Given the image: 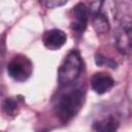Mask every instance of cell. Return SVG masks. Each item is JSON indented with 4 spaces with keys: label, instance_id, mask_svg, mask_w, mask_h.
<instances>
[{
    "label": "cell",
    "instance_id": "obj_11",
    "mask_svg": "<svg viewBox=\"0 0 132 132\" xmlns=\"http://www.w3.org/2000/svg\"><path fill=\"white\" fill-rule=\"evenodd\" d=\"M95 62L98 66H106V67H110L112 69L117 68V63L108 58H106L105 56L101 55V54H96L95 56Z\"/></svg>",
    "mask_w": 132,
    "mask_h": 132
},
{
    "label": "cell",
    "instance_id": "obj_1",
    "mask_svg": "<svg viewBox=\"0 0 132 132\" xmlns=\"http://www.w3.org/2000/svg\"><path fill=\"white\" fill-rule=\"evenodd\" d=\"M66 90L59 94L55 101L56 116L62 123L70 122L80 110L85 102V88L81 86H66Z\"/></svg>",
    "mask_w": 132,
    "mask_h": 132
},
{
    "label": "cell",
    "instance_id": "obj_10",
    "mask_svg": "<svg viewBox=\"0 0 132 132\" xmlns=\"http://www.w3.org/2000/svg\"><path fill=\"white\" fill-rule=\"evenodd\" d=\"M2 110L8 117H15L19 112V103L15 98H6L2 103Z\"/></svg>",
    "mask_w": 132,
    "mask_h": 132
},
{
    "label": "cell",
    "instance_id": "obj_2",
    "mask_svg": "<svg viewBox=\"0 0 132 132\" xmlns=\"http://www.w3.org/2000/svg\"><path fill=\"white\" fill-rule=\"evenodd\" d=\"M82 70V60L76 50L70 51L58 69V81L61 87L74 84Z\"/></svg>",
    "mask_w": 132,
    "mask_h": 132
},
{
    "label": "cell",
    "instance_id": "obj_4",
    "mask_svg": "<svg viewBox=\"0 0 132 132\" xmlns=\"http://www.w3.org/2000/svg\"><path fill=\"white\" fill-rule=\"evenodd\" d=\"M114 43L118 50L129 56L131 52V22H120L114 31Z\"/></svg>",
    "mask_w": 132,
    "mask_h": 132
},
{
    "label": "cell",
    "instance_id": "obj_3",
    "mask_svg": "<svg viewBox=\"0 0 132 132\" xmlns=\"http://www.w3.org/2000/svg\"><path fill=\"white\" fill-rule=\"evenodd\" d=\"M6 70L13 80L22 82L31 76L33 72V64L28 57L24 55H15L8 62Z\"/></svg>",
    "mask_w": 132,
    "mask_h": 132
},
{
    "label": "cell",
    "instance_id": "obj_12",
    "mask_svg": "<svg viewBox=\"0 0 132 132\" xmlns=\"http://www.w3.org/2000/svg\"><path fill=\"white\" fill-rule=\"evenodd\" d=\"M69 0H40V3L42 6H44L45 8L48 9H54L60 6H63L64 4H66Z\"/></svg>",
    "mask_w": 132,
    "mask_h": 132
},
{
    "label": "cell",
    "instance_id": "obj_13",
    "mask_svg": "<svg viewBox=\"0 0 132 132\" xmlns=\"http://www.w3.org/2000/svg\"><path fill=\"white\" fill-rule=\"evenodd\" d=\"M88 2H89V9L93 15L100 12L103 4V0H88Z\"/></svg>",
    "mask_w": 132,
    "mask_h": 132
},
{
    "label": "cell",
    "instance_id": "obj_7",
    "mask_svg": "<svg viewBox=\"0 0 132 132\" xmlns=\"http://www.w3.org/2000/svg\"><path fill=\"white\" fill-rule=\"evenodd\" d=\"M114 86L113 78L105 72H97L91 78V87L93 91L99 95L108 92Z\"/></svg>",
    "mask_w": 132,
    "mask_h": 132
},
{
    "label": "cell",
    "instance_id": "obj_6",
    "mask_svg": "<svg viewBox=\"0 0 132 132\" xmlns=\"http://www.w3.org/2000/svg\"><path fill=\"white\" fill-rule=\"evenodd\" d=\"M67 40V35L60 29H51L44 32L42 41L44 46L50 51H57L61 48Z\"/></svg>",
    "mask_w": 132,
    "mask_h": 132
},
{
    "label": "cell",
    "instance_id": "obj_8",
    "mask_svg": "<svg viewBox=\"0 0 132 132\" xmlns=\"http://www.w3.org/2000/svg\"><path fill=\"white\" fill-rule=\"evenodd\" d=\"M119 127V122L117 119L112 117L104 118L100 121H97L93 124V129L96 131H104V132H109V131H114Z\"/></svg>",
    "mask_w": 132,
    "mask_h": 132
},
{
    "label": "cell",
    "instance_id": "obj_5",
    "mask_svg": "<svg viewBox=\"0 0 132 132\" xmlns=\"http://www.w3.org/2000/svg\"><path fill=\"white\" fill-rule=\"evenodd\" d=\"M70 28L76 33H82L88 25V8L85 3L79 2L69 11Z\"/></svg>",
    "mask_w": 132,
    "mask_h": 132
},
{
    "label": "cell",
    "instance_id": "obj_9",
    "mask_svg": "<svg viewBox=\"0 0 132 132\" xmlns=\"http://www.w3.org/2000/svg\"><path fill=\"white\" fill-rule=\"evenodd\" d=\"M93 27L99 34H104L109 30V23L107 18L100 12L93 15Z\"/></svg>",
    "mask_w": 132,
    "mask_h": 132
}]
</instances>
